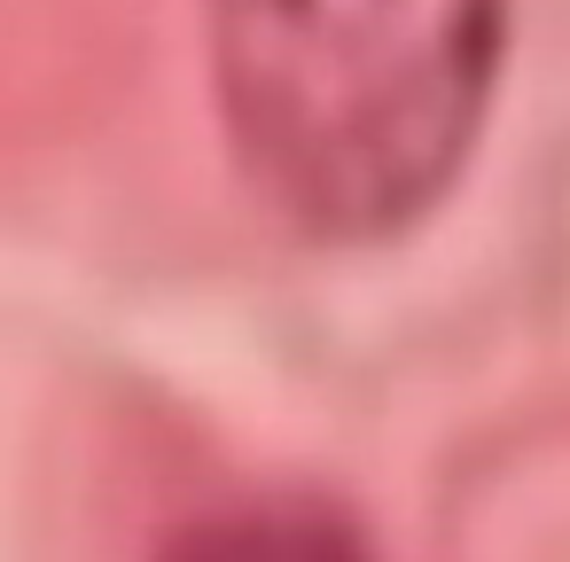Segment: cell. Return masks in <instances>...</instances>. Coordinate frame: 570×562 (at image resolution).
Instances as JSON below:
<instances>
[{"mask_svg": "<svg viewBox=\"0 0 570 562\" xmlns=\"http://www.w3.org/2000/svg\"><path fill=\"white\" fill-rule=\"evenodd\" d=\"M508 0H204L212 110L297 227L367 243L430 211L500 87Z\"/></svg>", "mask_w": 570, "mask_h": 562, "instance_id": "6da1fadb", "label": "cell"}, {"mask_svg": "<svg viewBox=\"0 0 570 562\" xmlns=\"http://www.w3.org/2000/svg\"><path fill=\"white\" fill-rule=\"evenodd\" d=\"M157 562H375L360 523L313 492H250L188 515Z\"/></svg>", "mask_w": 570, "mask_h": 562, "instance_id": "7a4b0ae2", "label": "cell"}]
</instances>
